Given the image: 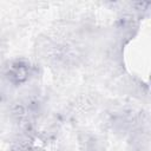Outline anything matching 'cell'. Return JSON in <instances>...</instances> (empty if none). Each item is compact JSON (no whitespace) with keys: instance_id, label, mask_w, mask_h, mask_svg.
Here are the masks:
<instances>
[{"instance_id":"obj_1","label":"cell","mask_w":151,"mask_h":151,"mask_svg":"<svg viewBox=\"0 0 151 151\" xmlns=\"http://www.w3.org/2000/svg\"><path fill=\"white\" fill-rule=\"evenodd\" d=\"M31 74V66L24 60L14 61L8 68V78L13 84H21L28 79Z\"/></svg>"}]
</instances>
